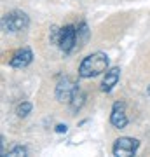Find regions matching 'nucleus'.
Masks as SVG:
<instances>
[{"label": "nucleus", "instance_id": "423d86ee", "mask_svg": "<svg viewBox=\"0 0 150 157\" xmlns=\"http://www.w3.org/2000/svg\"><path fill=\"white\" fill-rule=\"evenodd\" d=\"M110 122L113 128L117 129H124L128 126V117L124 113V103L122 101H117L113 103V108H112V113H110Z\"/></svg>", "mask_w": 150, "mask_h": 157}, {"label": "nucleus", "instance_id": "9d476101", "mask_svg": "<svg viewBox=\"0 0 150 157\" xmlns=\"http://www.w3.org/2000/svg\"><path fill=\"white\" fill-rule=\"evenodd\" d=\"M7 155H9V157H26L28 155V150H26V147L17 145V147H14Z\"/></svg>", "mask_w": 150, "mask_h": 157}, {"label": "nucleus", "instance_id": "1a4fd4ad", "mask_svg": "<svg viewBox=\"0 0 150 157\" xmlns=\"http://www.w3.org/2000/svg\"><path fill=\"white\" fill-rule=\"evenodd\" d=\"M84 100H86V94H84L82 91L79 89L77 93L73 94L72 101H70V107H72V110H73V112H79V110H80V107L84 105Z\"/></svg>", "mask_w": 150, "mask_h": 157}, {"label": "nucleus", "instance_id": "0eeeda50", "mask_svg": "<svg viewBox=\"0 0 150 157\" xmlns=\"http://www.w3.org/2000/svg\"><path fill=\"white\" fill-rule=\"evenodd\" d=\"M32 59H33L32 51H30V49H21V51H17L16 54L11 58L9 65L14 67V68H25V67H28V65L32 63Z\"/></svg>", "mask_w": 150, "mask_h": 157}, {"label": "nucleus", "instance_id": "f8f14e48", "mask_svg": "<svg viewBox=\"0 0 150 157\" xmlns=\"http://www.w3.org/2000/svg\"><path fill=\"white\" fill-rule=\"evenodd\" d=\"M56 133H67V126L65 124H58L56 126Z\"/></svg>", "mask_w": 150, "mask_h": 157}, {"label": "nucleus", "instance_id": "ddd939ff", "mask_svg": "<svg viewBox=\"0 0 150 157\" xmlns=\"http://www.w3.org/2000/svg\"><path fill=\"white\" fill-rule=\"evenodd\" d=\"M148 94H150V86H148Z\"/></svg>", "mask_w": 150, "mask_h": 157}, {"label": "nucleus", "instance_id": "39448f33", "mask_svg": "<svg viewBox=\"0 0 150 157\" xmlns=\"http://www.w3.org/2000/svg\"><path fill=\"white\" fill-rule=\"evenodd\" d=\"M79 91V86L73 82L70 77H63L60 82H58V86H56V100L61 101V103H70L73 98V94Z\"/></svg>", "mask_w": 150, "mask_h": 157}, {"label": "nucleus", "instance_id": "f03ea898", "mask_svg": "<svg viewBox=\"0 0 150 157\" xmlns=\"http://www.w3.org/2000/svg\"><path fill=\"white\" fill-rule=\"evenodd\" d=\"M28 23H30V19L23 11H12L2 17V28H4V32L12 33V32L25 30L28 26Z\"/></svg>", "mask_w": 150, "mask_h": 157}, {"label": "nucleus", "instance_id": "6e6552de", "mask_svg": "<svg viewBox=\"0 0 150 157\" xmlns=\"http://www.w3.org/2000/svg\"><path fill=\"white\" fill-rule=\"evenodd\" d=\"M119 77H121V70H119V68H110V70L105 73V77H103L101 91H103V93H110V91L117 86Z\"/></svg>", "mask_w": 150, "mask_h": 157}, {"label": "nucleus", "instance_id": "9b49d317", "mask_svg": "<svg viewBox=\"0 0 150 157\" xmlns=\"http://www.w3.org/2000/svg\"><path fill=\"white\" fill-rule=\"evenodd\" d=\"M30 112H32V103H28V101H25L17 107V117H26Z\"/></svg>", "mask_w": 150, "mask_h": 157}, {"label": "nucleus", "instance_id": "20e7f679", "mask_svg": "<svg viewBox=\"0 0 150 157\" xmlns=\"http://www.w3.org/2000/svg\"><path fill=\"white\" fill-rule=\"evenodd\" d=\"M58 45L63 52H70V51L77 45V28L72 26V25H67L63 26L60 32H58Z\"/></svg>", "mask_w": 150, "mask_h": 157}, {"label": "nucleus", "instance_id": "7ed1b4c3", "mask_svg": "<svg viewBox=\"0 0 150 157\" xmlns=\"http://www.w3.org/2000/svg\"><path fill=\"white\" fill-rule=\"evenodd\" d=\"M140 147V141L136 138H129V136H122V138H117L113 143V155L117 157H128V155H134L136 150Z\"/></svg>", "mask_w": 150, "mask_h": 157}, {"label": "nucleus", "instance_id": "f257e3e1", "mask_svg": "<svg viewBox=\"0 0 150 157\" xmlns=\"http://www.w3.org/2000/svg\"><path fill=\"white\" fill-rule=\"evenodd\" d=\"M106 68H108V56L105 52H93L82 59L79 67V75L82 78H91L106 72Z\"/></svg>", "mask_w": 150, "mask_h": 157}]
</instances>
